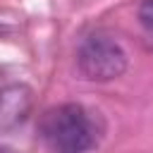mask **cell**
<instances>
[{"mask_svg":"<svg viewBox=\"0 0 153 153\" xmlns=\"http://www.w3.org/2000/svg\"><path fill=\"white\" fill-rule=\"evenodd\" d=\"M33 105L31 88L24 84H10L0 88V129H14L19 127Z\"/></svg>","mask_w":153,"mask_h":153,"instance_id":"3957f363","label":"cell"},{"mask_svg":"<svg viewBox=\"0 0 153 153\" xmlns=\"http://www.w3.org/2000/svg\"><path fill=\"white\" fill-rule=\"evenodd\" d=\"M43 139L53 153H86L98 141V117L79 103H65L45 112Z\"/></svg>","mask_w":153,"mask_h":153,"instance_id":"6da1fadb","label":"cell"},{"mask_svg":"<svg viewBox=\"0 0 153 153\" xmlns=\"http://www.w3.org/2000/svg\"><path fill=\"white\" fill-rule=\"evenodd\" d=\"M79 69L91 81H112L127 69V53L108 36H91L76 53Z\"/></svg>","mask_w":153,"mask_h":153,"instance_id":"7a4b0ae2","label":"cell"},{"mask_svg":"<svg viewBox=\"0 0 153 153\" xmlns=\"http://www.w3.org/2000/svg\"><path fill=\"white\" fill-rule=\"evenodd\" d=\"M0 153H17V151H12V148H7V146H0Z\"/></svg>","mask_w":153,"mask_h":153,"instance_id":"5b68a950","label":"cell"},{"mask_svg":"<svg viewBox=\"0 0 153 153\" xmlns=\"http://www.w3.org/2000/svg\"><path fill=\"white\" fill-rule=\"evenodd\" d=\"M139 22L146 31L153 33V0H143L139 7Z\"/></svg>","mask_w":153,"mask_h":153,"instance_id":"277c9868","label":"cell"}]
</instances>
